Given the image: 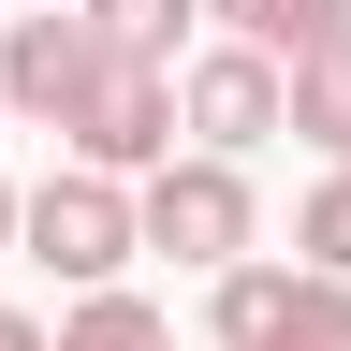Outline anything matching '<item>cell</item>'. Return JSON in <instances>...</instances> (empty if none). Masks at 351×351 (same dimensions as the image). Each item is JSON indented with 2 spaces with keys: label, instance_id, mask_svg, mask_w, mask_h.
Returning <instances> with one entry per match:
<instances>
[{
  "label": "cell",
  "instance_id": "13",
  "mask_svg": "<svg viewBox=\"0 0 351 351\" xmlns=\"http://www.w3.org/2000/svg\"><path fill=\"white\" fill-rule=\"evenodd\" d=\"M15 205H29V191H15V176H0V249H15Z\"/></svg>",
  "mask_w": 351,
  "mask_h": 351
},
{
  "label": "cell",
  "instance_id": "8",
  "mask_svg": "<svg viewBox=\"0 0 351 351\" xmlns=\"http://www.w3.org/2000/svg\"><path fill=\"white\" fill-rule=\"evenodd\" d=\"M88 29H103V59H147V73H176V44L205 29V0H88Z\"/></svg>",
  "mask_w": 351,
  "mask_h": 351
},
{
  "label": "cell",
  "instance_id": "11",
  "mask_svg": "<svg viewBox=\"0 0 351 351\" xmlns=\"http://www.w3.org/2000/svg\"><path fill=\"white\" fill-rule=\"evenodd\" d=\"M293 263L307 278H351V176H322V191L293 205Z\"/></svg>",
  "mask_w": 351,
  "mask_h": 351
},
{
  "label": "cell",
  "instance_id": "6",
  "mask_svg": "<svg viewBox=\"0 0 351 351\" xmlns=\"http://www.w3.org/2000/svg\"><path fill=\"white\" fill-rule=\"evenodd\" d=\"M88 73H103V29H88V15H15V29H0V103H15V117L59 132L88 103Z\"/></svg>",
  "mask_w": 351,
  "mask_h": 351
},
{
  "label": "cell",
  "instance_id": "10",
  "mask_svg": "<svg viewBox=\"0 0 351 351\" xmlns=\"http://www.w3.org/2000/svg\"><path fill=\"white\" fill-rule=\"evenodd\" d=\"M59 351H176V322L147 293H73V322H59Z\"/></svg>",
  "mask_w": 351,
  "mask_h": 351
},
{
  "label": "cell",
  "instance_id": "9",
  "mask_svg": "<svg viewBox=\"0 0 351 351\" xmlns=\"http://www.w3.org/2000/svg\"><path fill=\"white\" fill-rule=\"evenodd\" d=\"M293 132L351 176V44H322V59H293Z\"/></svg>",
  "mask_w": 351,
  "mask_h": 351
},
{
  "label": "cell",
  "instance_id": "5",
  "mask_svg": "<svg viewBox=\"0 0 351 351\" xmlns=\"http://www.w3.org/2000/svg\"><path fill=\"white\" fill-rule=\"evenodd\" d=\"M176 132L205 161H249L263 132H293V73L249 59V44H205V59H176Z\"/></svg>",
  "mask_w": 351,
  "mask_h": 351
},
{
  "label": "cell",
  "instance_id": "3",
  "mask_svg": "<svg viewBox=\"0 0 351 351\" xmlns=\"http://www.w3.org/2000/svg\"><path fill=\"white\" fill-rule=\"evenodd\" d=\"M15 249L44 263V278H73V293H117V263L132 249H147V234H132V191H117V176H44V191L15 205Z\"/></svg>",
  "mask_w": 351,
  "mask_h": 351
},
{
  "label": "cell",
  "instance_id": "4",
  "mask_svg": "<svg viewBox=\"0 0 351 351\" xmlns=\"http://www.w3.org/2000/svg\"><path fill=\"white\" fill-rule=\"evenodd\" d=\"M59 147H73V176H161L176 161V73H147V59H103L88 73V103L59 117Z\"/></svg>",
  "mask_w": 351,
  "mask_h": 351
},
{
  "label": "cell",
  "instance_id": "12",
  "mask_svg": "<svg viewBox=\"0 0 351 351\" xmlns=\"http://www.w3.org/2000/svg\"><path fill=\"white\" fill-rule=\"evenodd\" d=\"M0 351H59V337H44V322H29V307H0Z\"/></svg>",
  "mask_w": 351,
  "mask_h": 351
},
{
  "label": "cell",
  "instance_id": "1",
  "mask_svg": "<svg viewBox=\"0 0 351 351\" xmlns=\"http://www.w3.org/2000/svg\"><path fill=\"white\" fill-rule=\"evenodd\" d=\"M132 234H147L161 263H191V278H234L249 234H263V205H249V161H161L147 191H132Z\"/></svg>",
  "mask_w": 351,
  "mask_h": 351
},
{
  "label": "cell",
  "instance_id": "2",
  "mask_svg": "<svg viewBox=\"0 0 351 351\" xmlns=\"http://www.w3.org/2000/svg\"><path fill=\"white\" fill-rule=\"evenodd\" d=\"M205 337L219 351H351V278L234 263V278H205Z\"/></svg>",
  "mask_w": 351,
  "mask_h": 351
},
{
  "label": "cell",
  "instance_id": "7",
  "mask_svg": "<svg viewBox=\"0 0 351 351\" xmlns=\"http://www.w3.org/2000/svg\"><path fill=\"white\" fill-rule=\"evenodd\" d=\"M219 15V44H249V59H322V44H351V0H205Z\"/></svg>",
  "mask_w": 351,
  "mask_h": 351
}]
</instances>
